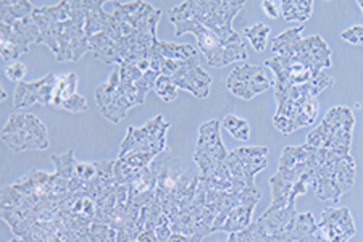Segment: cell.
<instances>
[{
    "label": "cell",
    "instance_id": "cell-1",
    "mask_svg": "<svg viewBox=\"0 0 363 242\" xmlns=\"http://www.w3.org/2000/svg\"><path fill=\"white\" fill-rule=\"evenodd\" d=\"M303 28L301 25L283 31L272 43L277 55L265 65L274 75L277 102L317 99L320 92L335 84L333 76L323 73L331 67L330 47L318 34L302 38Z\"/></svg>",
    "mask_w": 363,
    "mask_h": 242
},
{
    "label": "cell",
    "instance_id": "cell-2",
    "mask_svg": "<svg viewBox=\"0 0 363 242\" xmlns=\"http://www.w3.org/2000/svg\"><path fill=\"white\" fill-rule=\"evenodd\" d=\"M318 223L312 214H297L296 204L283 209H268L247 229L231 233L228 242H298L317 233Z\"/></svg>",
    "mask_w": 363,
    "mask_h": 242
},
{
    "label": "cell",
    "instance_id": "cell-3",
    "mask_svg": "<svg viewBox=\"0 0 363 242\" xmlns=\"http://www.w3.org/2000/svg\"><path fill=\"white\" fill-rule=\"evenodd\" d=\"M313 162V187L320 200L337 204L355 185V162L350 153L310 145Z\"/></svg>",
    "mask_w": 363,
    "mask_h": 242
},
{
    "label": "cell",
    "instance_id": "cell-4",
    "mask_svg": "<svg viewBox=\"0 0 363 242\" xmlns=\"http://www.w3.org/2000/svg\"><path fill=\"white\" fill-rule=\"evenodd\" d=\"M244 0H187L177 5L183 15L196 18L210 31L215 33L230 50L247 55L242 38L233 29V20L244 9Z\"/></svg>",
    "mask_w": 363,
    "mask_h": 242
},
{
    "label": "cell",
    "instance_id": "cell-5",
    "mask_svg": "<svg viewBox=\"0 0 363 242\" xmlns=\"http://www.w3.org/2000/svg\"><path fill=\"white\" fill-rule=\"evenodd\" d=\"M169 21L173 23L174 26V34L177 36H183V34H194L197 39V49L202 52L203 57L207 58V63L213 68H223L231 65L233 62L239 60H247L249 57H244L238 52L230 50L223 44L215 33L210 31V29L201 25L196 18H191V16L183 15L177 9H172L168 13Z\"/></svg>",
    "mask_w": 363,
    "mask_h": 242
},
{
    "label": "cell",
    "instance_id": "cell-6",
    "mask_svg": "<svg viewBox=\"0 0 363 242\" xmlns=\"http://www.w3.org/2000/svg\"><path fill=\"white\" fill-rule=\"evenodd\" d=\"M355 118L347 107H335L328 111L323 121L307 136V144L318 149H333L350 153L352 145V129Z\"/></svg>",
    "mask_w": 363,
    "mask_h": 242
},
{
    "label": "cell",
    "instance_id": "cell-7",
    "mask_svg": "<svg viewBox=\"0 0 363 242\" xmlns=\"http://www.w3.org/2000/svg\"><path fill=\"white\" fill-rule=\"evenodd\" d=\"M2 143L11 152L45 150L50 145L44 121L31 114H11L2 129Z\"/></svg>",
    "mask_w": 363,
    "mask_h": 242
},
{
    "label": "cell",
    "instance_id": "cell-8",
    "mask_svg": "<svg viewBox=\"0 0 363 242\" xmlns=\"http://www.w3.org/2000/svg\"><path fill=\"white\" fill-rule=\"evenodd\" d=\"M84 26V0H69V18L63 23L60 40H58V54L55 55L57 62H78L86 52L91 50Z\"/></svg>",
    "mask_w": 363,
    "mask_h": 242
},
{
    "label": "cell",
    "instance_id": "cell-9",
    "mask_svg": "<svg viewBox=\"0 0 363 242\" xmlns=\"http://www.w3.org/2000/svg\"><path fill=\"white\" fill-rule=\"evenodd\" d=\"M226 165L234 182V191L241 192L247 187H254L255 176L268 165V147H239L228 153Z\"/></svg>",
    "mask_w": 363,
    "mask_h": 242
},
{
    "label": "cell",
    "instance_id": "cell-10",
    "mask_svg": "<svg viewBox=\"0 0 363 242\" xmlns=\"http://www.w3.org/2000/svg\"><path fill=\"white\" fill-rule=\"evenodd\" d=\"M228 150L221 141V123L216 120L205 121L199 129V139L194 150V162L201 170V178H208L216 170L223 167Z\"/></svg>",
    "mask_w": 363,
    "mask_h": 242
},
{
    "label": "cell",
    "instance_id": "cell-11",
    "mask_svg": "<svg viewBox=\"0 0 363 242\" xmlns=\"http://www.w3.org/2000/svg\"><path fill=\"white\" fill-rule=\"evenodd\" d=\"M169 123L165 121L162 115H157L150 121L145 123L143 128H128L126 138L123 139L120 145L118 155L125 153L140 152V153H154L160 155L162 152L168 150L167 145V131Z\"/></svg>",
    "mask_w": 363,
    "mask_h": 242
},
{
    "label": "cell",
    "instance_id": "cell-12",
    "mask_svg": "<svg viewBox=\"0 0 363 242\" xmlns=\"http://www.w3.org/2000/svg\"><path fill=\"white\" fill-rule=\"evenodd\" d=\"M318 110L317 99L281 100L273 116V125L278 131L288 136L301 128L312 126L318 116Z\"/></svg>",
    "mask_w": 363,
    "mask_h": 242
},
{
    "label": "cell",
    "instance_id": "cell-13",
    "mask_svg": "<svg viewBox=\"0 0 363 242\" xmlns=\"http://www.w3.org/2000/svg\"><path fill=\"white\" fill-rule=\"evenodd\" d=\"M96 102L101 115L112 123H120L121 120H125L128 111L133 107H138L136 102L128 96L120 84L118 68L113 70L107 82L97 87Z\"/></svg>",
    "mask_w": 363,
    "mask_h": 242
},
{
    "label": "cell",
    "instance_id": "cell-14",
    "mask_svg": "<svg viewBox=\"0 0 363 242\" xmlns=\"http://www.w3.org/2000/svg\"><path fill=\"white\" fill-rule=\"evenodd\" d=\"M272 79L267 78L263 70L257 65L244 63L234 67L226 79V87L234 97L242 100H252L259 94L268 91L272 87Z\"/></svg>",
    "mask_w": 363,
    "mask_h": 242
},
{
    "label": "cell",
    "instance_id": "cell-15",
    "mask_svg": "<svg viewBox=\"0 0 363 242\" xmlns=\"http://www.w3.org/2000/svg\"><path fill=\"white\" fill-rule=\"evenodd\" d=\"M33 18L39 26L40 44H45L57 55L63 23L69 18V0H62L50 7L34 9Z\"/></svg>",
    "mask_w": 363,
    "mask_h": 242
},
{
    "label": "cell",
    "instance_id": "cell-16",
    "mask_svg": "<svg viewBox=\"0 0 363 242\" xmlns=\"http://www.w3.org/2000/svg\"><path fill=\"white\" fill-rule=\"evenodd\" d=\"M169 79L178 89L191 92L197 99L208 97L210 86H212V76L199 65L197 57L189 60H178L177 70L169 76Z\"/></svg>",
    "mask_w": 363,
    "mask_h": 242
},
{
    "label": "cell",
    "instance_id": "cell-17",
    "mask_svg": "<svg viewBox=\"0 0 363 242\" xmlns=\"http://www.w3.org/2000/svg\"><path fill=\"white\" fill-rule=\"evenodd\" d=\"M317 233L328 242H349L357 229L354 218L345 207H328L321 215Z\"/></svg>",
    "mask_w": 363,
    "mask_h": 242
},
{
    "label": "cell",
    "instance_id": "cell-18",
    "mask_svg": "<svg viewBox=\"0 0 363 242\" xmlns=\"http://www.w3.org/2000/svg\"><path fill=\"white\" fill-rule=\"evenodd\" d=\"M57 78L58 76L54 73H49L38 81L18 82L13 92V107L16 110H23L33 107L34 104L49 107L52 105V97H54Z\"/></svg>",
    "mask_w": 363,
    "mask_h": 242
},
{
    "label": "cell",
    "instance_id": "cell-19",
    "mask_svg": "<svg viewBox=\"0 0 363 242\" xmlns=\"http://www.w3.org/2000/svg\"><path fill=\"white\" fill-rule=\"evenodd\" d=\"M52 107L62 109L72 114H81L87 110V102L78 94V76L74 73L62 75L57 78Z\"/></svg>",
    "mask_w": 363,
    "mask_h": 242
},
{
    "label": "cell",
    "instance_id": "cell-20",
    "mask_svg": "<svg viewBox=\"0 0 363 242\" xmlns=\"http://www.w3.org/2000/svg\"><path fill=\"white\" fill-rule=\"evenodd\" d=\"M262 199V191L257 186L247 187L244 191V197L241 204L234 207L231 214L228 215L226 221L223 226H221V233H239L247 229L252 224V215H254V210L257 207V202Z\"/></svg>",
    "mask_w": 363,
    "mask_h": 242
},
{
    "label": "cell",
    "instance_id": "cell-21",
    "mask_svg": "<svg viewBox=\"0 0 363 242\" xmlns=\"http://www.w3.org/2000/svg\"><path fill=\"white\" fill-rule=\"evenodd\" d=\"M29 45L31 44L13 26L0 23V55L4 62L16 60L23 54H26Z\"/></svg>",
    "mask_w": 363,
    "mask_h": 242
},
{
    "label": "cell",
    "instance_id": "cell-22",
    "mask_svg": "<svg viewBox=\"0 0 363 242\" xmlns=\"http://www.w3.org/2000/svg\"><path fill=\"white\" fill-rule=\"evenodd\" d=\"M102 5H104V0H84V9H86L84 31L87 34V38H92L96 36V34L102 33L104 28L107 26L110 15L112 13H105V10H102Z\"/></svg>",
    "mask_w": 363,
    "mask_h": 242
},
{
    "label": "cell",
    "instance_id": "cell-23",
    "mask_svg": "<svg viewBox=\"0 0 363 242\" xmlns=\"http://www.w3.org/2000/svg\"><path fill=\"white\" fill-rule=\"evenodd\" d=\"M34 11V5L29 0H2L0 2V20L4 25H13V23L26 18Z\"/></svg>",
    "mask_w": 363,
    "mask_h": 242
},
{
    "label": "cell",
    "instance_id": "cell-24",
    "mask_svg": "<svg viewBox=\"0 0 363 242\" xmlns=\"http://www.w3.org/2000/svg\"><path fill=\"white\" fill-rule=\"evenodd\" d=\"M281 15L286 21L306 23L312 18L313 2L312 0H281Z\"/></svg>",
    "mask_w": 363,
    "mask_h": 242
},
{
    "label": "cell",
    "instance_id": "cell-25",
    "mask_svg": "<svg viewBox=\"0 0 363 242\" xmlns=\"http://www.w3.org/2000/svg\"><path fill=\"white\" fill-rule=\"evenodd\" d=\"M154 49L165 60H189V58L197 57V49L191 44L163 43V40L157 39Z\"/></svg>",
    "mask_w": 363,
    "mask_h": 242
},
{
    "label": "cell",
    "instance_id": "cell-26",
    "mask_svg": "<svg viewBox=\"0 0 363 242\" xmlns=\"http://www.w3.org/2000/svg\"><path fill=\"white\" fill-rule=\"evenodd\" d=\"M270 26L263 25V23H255L254 26L244 29V36L250 40L252 47L257 52H263L268 47V36H270Z\"/></svg>",
    "mask_w": 363,
    "mask_h": 242
},
{
    "label": "cell",
    "instance_id": "cell-27",
    "mask_svg": "<svg viewBox=\"0 0 363 242\" xmlns=\"http://www.w3.org/2000/svg\"><path fill=\"white\" fill-rule=\"evenodd\" d=\"M221 125L230 133L234 139L249 141L250 139V125L247 120H242L236 115H226L221 121Z\"/></svg>",
    "mask_w": 363,
    "mask_h": 242
},
{
    "label": "cell",
    "instance_id": "cell-28",
    "mask_svg": "<svg viewBox=\"0 0 363 242\" xmlns=\"http://www.w3.org/2000/svg\"><path fill=\"white\" fill-rule=\"evenodd\" d=\"M11 26H13L29 44H40V31L36 20L33 18V13L26 16V18L13 23Z\"/></svg>",
    "mask_w": 363,
    "mask_h": 242
},
{
    "label": "cell",
    "instance_id": "cell-29",
    "mask_svg": "<svg viewBox=\"0 0 363 242\" xmlns=\"http://www.w3.org/2000/svg\"><path fill=\"white\" fill-rule=\"evenodd\" d=\"M140 171H143V168H133L130 165L118 160V158L115 160L113 175H115V181L118 182V185L130 186L133 181H136V178L140 175Z\"/></svg>",
    "mask_w": 363,
    "mask_h": 242
},
{
    "label": "cell",
    "instance_id": "cell-30",
    "mask_svg": "<svg viewBox=\"0 0 363 242\" xmlns=\"http://www.w3.org/2000/svg\"><path fill=\"white\" fill-rule=\"evenodd\" d=\"M91 242H116V231L104 223H92L89 228Z\"/></svg>",
    "mask_w": 363,
    "mask_h": 242
},
{
    "label": "cell",
    "instance_id": "cell-31",
    "mask_svg": "<svg viewBox=\"0 0 363 242\" xmlns=\"http://www.w3.org/2000/svg\"><path fill=\"white\" fill-rule=\"evenodd\" d=\"M159 155H154V153H140V152H131L125 153V155H118V160L123 163L130 165L133 168H147L154 163L155 158Z\"/></svg>",
    "mask_w": 363,
    "mask_h": 242
},
{
    "label": "cell",
    "instance_id": "cell-32",
    "mask_svg": "<svg viewBox=\"0 0 363 242\" xmlns=\"http://www.w3.org/2000/svg\"><path fill=\"white\" fill-rule=\"evenodd\" d=\"M154 91L163 102H173V100H177L178 97V87L174 86L172 79L167 78V76H159Z\"/></svg>",
    "mask_w": 363,
    "mask_h": 242
},
{
    "label": "cell",
    "instance_id": "cell-33",
    "mask_svg": "<svg viewBox=\"0 0 363 242\" xmlns=\"http://www.w3.org/2000/svg\"><path fill=\"white\" fill-rule=\"evenodd\" d=\"M26 72H28V68L25 63L13 62V63H10L7 68H5V76H7L10 81H13L18 84V82H23V78H25Z\"/></svg>",
    "mask_w": 363,
    "mask_h": 242
},
{
    "label": "cell",
    "instance_id": "cell-34",
    "mask_svg": "<svg viewBox=\"0 0 363 242\" xmlns=\"http://www.w3.org/2000/svg\"><path fill=\"white\" fill-rule=\"evenodd\" d=\"M341 38L345 40V43L352 45H363V25H355L352 28L345 29V31L341 34Z\"/></svg>",
    "mask_w": 363,
    "mask_h": 242
},
{
    "label": "cell",
    "instance_id": "cell-35",
    "mask_svg": "<svg viewBox=\"0 0 363 242\" xmlns=\"http://www.w3.org/2000/svg\"><path fill=\"white\" fill-rule=\"evenodd\" d=\"M155 234H157V239H159V242H168L169 236L173 234L172 228H169V223L165 221V223H162L160 226H157L155 228Z\"/></svg>",
    "mask_w": 363,
    "mask_h": 242
},
{
    "label": "cell",
    "instance_id": "cell-36",
    "mask_svg": "<svg viewBox=\"0 0 363 242\" xmlns=\"http://www.w3.org/2000/svg\"><path fill=\"white\" fill-rule=\"evenodd\" d=\"M262 7H263V10H265V13L270 16V18H278L279 16L278 4L273 2V0H263Z\"/></svg>",
    "mask_w": 363,
    "mask_h": 242
},
{
    "label": "cell",
    "instance_id": "cell-37",
    "mask_svg": "<svg viewBox=\"0 0 363 242\" xmlns=\"http://www.w3.org/2000/svg\"><path fill=\"white\" fill-rule=\"evenodd\" d=\"M168 242H202V238H199V236H187V234L173 233L172 236H169Z\"/></svg>",
    "mask_w": 363,
    "mask_h": 242
},
{
    "label": "cell",
    "instance_id": "cell-38",
    "mask_svg": "<svg viewBox=\"0 0 363 242\" xmlns=\"http://www.w3.org/2000/svg\"><path fill=\"white\" fill-rule=\"evenodd\" d=\"M134 242H159V239H157V234L154 229H144V233L140 234Z\"/></svg>",
    "mask_w": 363,
    "mask_h": 242
},
{
    "label": "cell",
    "instance_id": "cell-39",
    "mask_svg": "<svg viewBox=\"0 0 363 242\" xmlns=\"http://www.w3.org/2000/svg\"><path fill=\"white\" fill-rule=\"evenodd\" d=\"M298 242H328V241H325L323 238H321V236H320L318 233H313V234L307 236V238L301 239V241H298Z\"/></svg>",
    "mask_w": 363,
    "mask_h": 242
},
{
    "label": "cell",
    "instance_id": "cell-40",
    "mask_svg": "<svg viewBox=\"0 0 363 242\" xmlns=\"http://www.w3.org/2000/svg\"><path fill=\"white\" fill-rule=\"evenodd\" d=\"M9 242H26V241L21 239V238H15V239H11V241H9Z\"/></svg>",
    "mask_w": 363,
    "mask_h": 242
},
{
    "label": "cell",
    "instance_id": "cell-41",
    "mask_svg": "<svg viewBox=\"0 0 363 242\" xmlns=\"http://www.w3.org/2000/svg\"><path fill=\"white\" fill-rule=\"evenodd\" d=\"M357 5H359L360 10H362V13H363V0H359V2H357Z\"/></svg>",
    "mask_w": 363,
    "mask_h": 242
},
{
    "label": "cell",
    "instance_id": "cell-42",
    "mask_svg": "<svg viewBox=\"0 0 363 242\" xmlns=\"http://www.w3.org/2000/svg\"><path fill=\"white\" fill-rule=\"evenodd\" d=\"M5 97H7V92H5V91H2V92H0V99H5Z\"/></svg>",
    "mask_w": 363,
    "mask_h": 242
}]
</instances>
